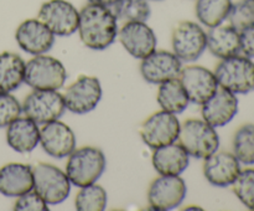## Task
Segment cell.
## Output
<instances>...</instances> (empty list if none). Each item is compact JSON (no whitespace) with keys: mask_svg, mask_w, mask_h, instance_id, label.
I'll return each mask as SVG.
<instances>
[{"mask_svg":"<svg viewBox=\"0 0 254 211\" xmlns=\"http://www.w3.org/2000/svg\"><path fill=\"white\" fill-rule=\"evenodd\" d=\"M207 49L213 56L223 60L241 52L240 32L228 25L210 27L207 32Z\"/></svg>","mask_w":254,"mask_h":211,"instance_id":"23","label":"cell"},{"mask_svg":"<svg viewBox=\"0 0 254 211\" xmlns=\"http://www.w3.org/2000/svg\"><path fill=\"white\" fill-rule=\"evenodd\" d=\"M107 191L98 184L81 188L76 195V209L79 211H103L107 208Z\"/></svg>","mask_w":254,"mask_h":211,"instance_id":"28","label":"cell"},{"mask_svg":"<svg viewBox=\"0 0 254 211\" xmlns=\"http://www.w3.org/2000/svg\"><path fill=\"white\" fill-rule=\"evenodd\" d=\"M25 117L37 124L57 121L66 111L64 94L51 89H34L21 104Z\"/></svg>","mask_w":254,"mask_h":211,"instance_id":"7","label":"cell"},{"mask_svg":"<svg viewBox=\"0 0 254 211\" xmlns=\"http://www.w3.org/2000/svg\"><path fill=\"white\" fill-rule=\"evenodd\" d=\"M34 189V173L27 164L9 163L0 168V194L17 198Z\"/></svg>","mask_w":254,"mask_h":211,"instance_id":"20","label":"cell"},{"mask_svg":"<svg viewBox=\"0 0 254 211\" xmlns=\"http://www.w3.org/2000/svg\"><path fill=\"white\" fill-rule=\"evenodd\" d=\"M171 45L173 52L181 61H195L207 47V34L196 22L180 21L173 30Z\"/></svg>","mask_w":254,"mask_h":211,"instance_id":"9","label":"cell"},{"mask_svg":"<svg viewBox=\"0 0 254 211\" xmlns=\"http://www.w3.org/2000/svg\"><path fill=\"white\" fill-rule=\"evenodd\" d=\"M241 52L248 59H254V25L240 32Z\"/></svg>","mask_w":254,"mask_h":211,"instance_id":"34","label":"cell"},{"mask_svg":"<svg viewBox=\"0 0 254 211\" xmlns=\"http://www.w3.org/2000/svg\"><path fill=\"white\" fill-rule=\"evenodd\" d=\"M102 86L97 77L82 74L67 87L64 94L66 109L74 114H86L98 106Z\"/></svg>","mask_w":254,"mask_h":211,"instance_id":"12","label":"cell"},{"mask_svg":"<svg viewBox=\"0 0 254 211\" xmlns=\"http://www.w3.org/2000/svg\"><path fill=\"white\" fill-rule=\"evenodd\" d=\"M6 141L17 153H30L40 143V128L27 117H19L7 126Z\"/></svg>","mask_w":254,"mask_h":211,"instance_id":"22","label":"cell"},{"mask_svg":"<svg viewBox=\"0 0 254 211\" xmlns=\"http://www.w3.org/2000/svg\"><path fill=\"white\" fill-rule=\"evenodd\" d=\"M40 144L50 156L62 159L76 149V136L67 124L57 119L40 129Z\"/></svg>","mask_w":254,"mask_h":211,"instance_id":"18","label":"cell"},{"mask_svg":"<svg viewBox=\"0 0 254 211\" xmlns=\"http://www.w3.org/2000/svg\"><path fill=\"white\" fill-rule=\"evenodd\" d=\"M156 101L163 111L174 114L183 113L190 103L179 77L160 83L156 94Z\"/></svg>","mask_w":254,"mask_h":211,"instance_id":"25","label":"cell"},{"mask_svg":"<svg viewBox=\"0 0 254 211\" xmlns=\"http://www.w3.org/2000/svg\"><path fill=\"white\" fill-rule=\"evenodd\" d=\"M32 173L34 190L46 201L47 205H59L68 198L71 181L61 169L52 164L40 163L32 168Z\"/></svg>","mask_w":254,"mask_h":211,"instance_id":"6","label":"cell"},{"mask_svg":"<svg viewBox=\"0 0 254 211\" xmlns=\"http://www.w3.org/2000/svg\"><path fill=\"white\" fill-rule=\"evenodd\" d=\"M232 4V0H196V17L205 26L215 27L227 20Z\"/></svg>","mask_w":254,"mask_h":211,"instance_id":"26","label":"cell"},{"mask_svg":"<svg viewBox=\"0 0 254 211\" xmlns=\"http://www.w3.org/2000/svg\"><path fill=\"white\" fill-rule=\"evenodd\" d=\"M233 154L245 165H254V124L240 127L233 137Z\"/></svg>","mask_w":254,"mask_h":211,"instance_id":"29","label":"cell"},{"mask_svg":"<svg viewBox=\"0 0 254 211\" xmlns=\"http://www.w3.org/2000/svg\"><path fill=\"white\" fill-rule=\"evenodd\" d=\"M186 193V183L180 175H160L149 186V206L158 211L173 210L183 204Z\"/></svg>","mask_w":254,"mask_h":211,"instance_id":"11","label":"cell"},{"mask_svg":"<svg viewBox=\"0 0 254 211\" xmlns=\"http://www.w3.org/2000/svg\"><path fill=\"white\" fill-rule=\"evenodd\" d=\"M118 37L127 52L139 60L155 51L158 44L155 32L146 22H126L118 31Z\"/></svg>","mask_w":254,"mask_h":211,"instance_id":"17","label":"cell"},{"mask_svg":"<svg viewBox=\"0 0 254 211\" xmlns=\"http://www.w3.org/2000/svg\"><path fill=\"white\" fill-rule=\"evenodd\" d=\"M15 39L20 49L30 55H42L52 49L55 35L39 19H27L17 26Z\"/></svg>","mask_w":254,"mask_h":211,"instance_id":"15","label":"cell"},{"mask_svg":"<svg viewBox=\"0 0 254 211\" xmlns=\"http://www.w3.org/2000/svg\"><path fill=\"white\" fill-rule=\"evenodd\" d=\"M111 9L124 22H146L151 14L149 0H118Z\"/></svg>","mask_w":254,"mask_h":211,"instance_id":"27","label":"cell"},{"mask_svg":"<svg viewBox=\"0 0 254 211\" xmlns=\"http://www.w3.org/2000/svg\"><path fill=\"white\" fill-rule=\"evenodd\" d=\"M37 19L55 36H71L78 29L79 11L67 0H47L40 6Z\"/></svg>","mask_w":254,"mask_h":211,"instance_id":"8","label":"cell"},{"mask_svg":"<svg viewBox=\"0 0 254 211\" xmlns=\"http://www.w3.org/2000/svg\"><path fill=\"white\" fill-rule=\"evenodd\" d=\"M79 39L92 50H106L118 36V19L111 7L88 4L79 11Z\"/></svg>","mask_w":254,"mask_h":211,"instance_id":"1","label":"cell"},{"mask_svg":"<svg viewBox=\"0 0 254 211\" xmlns=\"http://www.w3.org/2000/svg\"><path fill=\"white\" fill-rule=\"evenodd\" d=\"M179 132L180 122L176 114L161 109L143 122L139 134L149 148L156 149L178 141Z\"/></svg>","mask_w":254,"mask_h":211,"instance_id":"10","label":"cell"},{"mask_svg":"<svg viewBox=\"0 0 254 211\" xmlns=\"http://www.w3.org/2000/svg\"><path fill=\"white\" fill-rule=\"evenodd\" d=\"M151 160L154 169L160 175H180L189 166L190 155L180 143L174 141L154 149Z\"/></svg>","mask_w":254,"mask_h":211,"instance_id":"21","label":"cell"},{"mask_svg":"<svg viewBox=\"0 0 254 211\" xmlns=\"http://www.w3.org/2000/svg\"><path fill=\"white\" fill-rule=\"evenodd\" d=\"M228 22L238 32L254 25V1L252 0H240L232 4L230 14L227 16Z\"/></svg>","mask_w":254,"mask_h":211,"instance_id":"30","label":"cell"},{"mask_svg":"<svg viewBox=\"0 0 254 211\" xmlns=\"http://www.w3.org/2000/svg\"><path fill=\"white\" fill-rule=\"evenodd\" d=\"M107 160L103 151L96 146H82L68 155L66 174L69 181L78 188L94 184L106 170Z\"/></svg>","mask_w":254,"mask_h":211,"instance_id":"2","label":"cell"},{"mask_svg":"<svg viewBox=\"0 0 254 211\" xmlns=\"http://www.w3.org/2000/svg\"><path fill=\"white\" fill-rule=\"evenodd\" d=\"M215 76L218 86L235 94H247L254 91V62L240 54L221 60L215 70Z\"/></svg>","mask_w":254,"mask_h":211,"instance_id":"4","label":"cell"},{"mask_svg":"<svg viewBox=\"0 0 254 211\" xmlns=\"http://www.w3.org/2000/svg\"><path fill=\"white\" fill-rule=\"evenodd\" d=\"M178 139L189 155L197 159L212 155L220 146V137L216 128L203 119H188L180 126Z\"/></svg>","mask_w":254,"mask_h":211,"instance_id":"3","label":"cell"},{"mask_svg":"<svg viewBox=\"0 0 254 211\" xmlns=\"http://www.w3.org/2000/svg\"><path fill=\"white\" fill-rule=\"evenodd\" d=\"M179 79L188 94L189 101L196 104L205 103L220 87L215 72L202 66H188L181 69Z\"/></svg>","mask_w":254,"mask_h":211,"instance_id":"13","label":"cell"},{"mask_svg":"<svg viewBox=\"0 0 254 211\" xmlns=\"http://www.w3.org/2000/svg\"><path fill=\"white\" fill-rule=\"evenodd\" d=\"M202 106V119L215 128L225 127L236 117L238 112V98L228 89L218 87L211 98Z\"/></svg>","mask_w":254,"mask_h":211,"instance_id":"19","label":"cell"},{"mask_svg":"<svg viewBox=\"0 0 254 211\" xmlns=\"http://www.w3.org/2000/svg\"><path fill=\"white\" fill-rule=\"evenodd\" d=\"M252 1H254V0H252Z\"/></svg>","mask_w":254,"mask_h":211,"instance_id":"37","label":"cell"},{"mask_svg":"<svg viewBox=\"0 0 254 211\" xmlns=\"http://www.w3.org/2000/svg\"><path fill=\"white\" fill-rule=\"evenodd\" d=\"M22 108L17 98L10 93H0V128H5L19 118Z\"/></svg>","mask_w":254,"mask_h":211,"instance_id":"32","label":"cell"},{"mask_svg":"<svg viewBox=\"0 0 254 211\" xmlns=\"http://www.w3.org/2000/svg\"><path fill=\"white\" fill-rule=\"evenodd\" d=\"M118 0H88V2L91 4H97V5H102V6H107V7H112Z\"/></svg>","mask_w":254,"mask_h":211,"instance_id":"35","label":"cell"},{"mask_svg":"<svg viewBox=\"0 0 254 211\" xmlns=\"http://www.w3.org/2000/svg\"><path fill=\"white\" fill-rule=\"evenodd\" d=\"M241 163L230 151H215L203 163V175L206 180L217 188L233 185L241 173Z\"/></svg>","mask_w":254,"mask_h":211,"instance_id":"16","label":"cell"},{"mask_svg":"<svg viewBox=\"0 0 254 211\" xmlns=\"http://www.w3.org/2000/svg\"><path fill=\"white\" fill-rule=\"evenodd\" d=\"M67 71L62 62L47 55H36L25 64L24 82L34 89L59 91L64 86Z\"/></svg>","mask_w":254,"mask_h":211,"instance_id":"5","label":"cell"},{"mask_svg":"<svg viewBox=\"0 0 254 211\" xmlns=\"http://www.w3.org/2000/svg\"><path fill=\"white\" fill-rule=\"evenodd\" d=\"M151 1H161V0H151Z\"/></svg>","mask_w":254,"mask_h":211,"instance_id":"36","label":"cell"},{"mask_svg":"<svg viewBox=\"0 0 254 211\" xmlns=\"http://www.w3.org/2000/svg\"><path fill=\"white\" fill-rule=\"evenodd\" d=\"M233 191L246 208L254 211V168L241 170L233 183Z\"/></svg>","mask_w":254,"mask_h":211,"instance_id":"31","label":"cell"},{"mask_svg":"<svg viewBox=\"0 0 254 211\" xmlns=\"http://www.w3.org/2000/svg\"><path fill=\"white\" fill-rule=\"evenodd\" d=\"M181 69V60L174 52L165 50H155L149 56L141 60L140 64L141 76L146 82L153 84H160L163 82L178 78Z\"/></svg>","mask_w":254,"mask_h":211,"instance_id":"14","label":"cell"},{"mask_svg":"<svg viewBox=\"0 0 254 211\" xmlns=\"http://www.w3.org/2000/svg\"><path fill=\"white\" fill-rule=\"evenodd\" d=\"M14 210L16 211H47V203L32 189L22 195L17 196Z\"/></svg>","mask_w":254,"mask_h":211,"instance_id":"33","label":"cell"},{"mask_svg":"<svg viewBox=\"0 0 254 211\" xmlns=\"http://www.w3.org/2000/svg\"><path fill=\"white\" fill-rule=\"evenodd\" d=\"M25 61L14 52L0 54V93H10L24 82Z\"/></svg>","mask_w":254,"mask_h":211,"instance_id":"24","label":"cell"}]
</instances>
